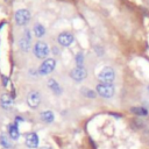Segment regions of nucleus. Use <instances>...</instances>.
Instances as JSON below:
<instances>
[{"mask_svg": "<svg viewBox=\"0 0 149 149\" xmlns=\"http://www.w3.org/2000/svg\"><path fill=\"white\" fill-rule=\"evenodd\" d=\"M97 92L102 98H111L114 94V86L108 83H100L97 85Z\"/></svg>", "mask_w": 149, "mask_h": 149, "instance_id": "nucleus-1", "label": "nucleus"}, {"mask_svg": "<svg viewBox=\"0 0 149 149\" xmlns=\"http://www.w3.org/2000/svg\"><path fill=\"white\" fill-rule=\"evenodd\" d=\"M34 54L37 58H44L48 56L49 54V45L43 42V41H38L36 42V44L34 45Z\"/></svg>", "mask_w": 149, "mask_h": 149, "instance_id": "nucleus-2", "label": "nucleus"}, {"mask_svg": "<svg viewBox=\"0 0 149 149\" xmlns=\"http://www.w3.org/2000/svg\"><path fill=\"white\" fill-rule=\"evenodd\" d=\"M98 78H99V80H100L101 83H108V84H112V81H113L114 78H115L114 70H113L112 68L106 66V68H104V69L100 71Z\"/></svg>", "mask_w": 149, "mask_h": 149, "instance_id": "nucleus-3", "label": "nucleus"}, {"mask_svg": "<svg viewBox=\"0 0 149 149\" xmlns=\"http://www.w3.org/2000/svg\"><path fill=\"white\" fill-rule=\"evenodd\" d=\"M14 17H15V22H16L19 26H24V24H27V23L29 22V20H30V13H29V10H27V9H17V10L15 12Z\"/></svg>", "mask_w": 149, "mask_h": 149, "instance_id": "nucleus-4", "label": "nucleus"}, {"mask_svg": "<svg viewBox=\"0 0 149 149\" xmlns=\"http://www.w3.org/2000/svg\"><path fill=\"white\" fill-rule=\"evenodd\" d=\"M55 66H56V61H55L54 58H48V59H45V61L40 65L38 72H40V74H42V76L49 74L51 71H54Z\"/></svg>", "mask_w": 149, "mask_h": 149, "instance_id": "nucleus-5", "label": "nucleus"}, {"mask_svg": "<svg viewBox=\"0 0 149 149\" xmlns=\"http://www.w3.org/2000/svg\"><path fill=\"white\" fill-rule=\"evenodd\" d=\"M27 102H28V105L31 108H36L40 105V102H41V95H40V93L37 91L29 92V94L27 97Z\"/></svg>", "mask_w": 149, "mask_h": 149, "instance_id": "nucleus-6", "label": "nucleus"}, {"mask_svg": "<svg viewBox=\"0 0 149 149\" xmlns=\"http://www.w3.org/2000/svg\"><path fill=\"white\" fill-rule=\"evenodd\" d=\"M73 40H74V38H73V35L70 34V33H68V31L61 33V34L57 36V41H58V43H59L61 45H63V47H68V45L72 44Z\"/></svg>", "mask_w": 149, "mask_h": 149, "instance_id": "nucleus-7", "label": "nucleus"}, {"mask_svg": "<svg viewBox=\"0 0 149 149\" xmlns=\"http://www.w3.org/2000/svg\"><path fill=\"white\" fill-rule=\"evenodd\" d=\"M86 70L83 68V66H77V68H74L72 71H71V73H70V76H71V78L73 79V80H76V81H80V80H83V79H85L86 78Z\"/></svg>", "mask_w": 149, "mask_h": 149, "instance_id": "nucleus-8", "label": "nucleus"}, {"mask_svg": "<svg viewBox=\"0 0 149 149\" xmlns=\"http://www.w3.org/2000/svg\"><path fill=\"white\" fill-rule=\"evenodd\" d=\"M20 48L23 50V51H28L29 48H30V33L29 30H26L24 31V35L23 37L20 40Z\"/></svg>", "mask_w": 149, "mask_h": 149, "instance_id": "nucleus-9", "label": "nucleus"}, {"mask_svg": "<svg viewBox=\"0 0 149 149\" xmlns=\"http://www.w3.org/2000/svg\"><path fill=\"white\" fill-rule=\"evenodd\" d=\"M0 105L2 108L5 109H9L13 105V97L9 95L8 93H3L1 97H0Z\"/></svg>", "mask_w": 149, "mask_h": 149, "instance_id": "nucleus-10", "label": "nucleus"}, {"mask_svg": "<svg viewBox=\"0 0 149 149\" xmlns=\"http://www.w3.org/2000/svg\"><path fill=\"white\" fill-rule=\"evenodd\" d=\"M26 144L28 148H36L38 146V137L35 133H29L26 135Z\"/></svg>", "mask_w": 149, "mask_h": 149, "instance_id": "nucleus-11", "label": "nucleus"}, {"mask_svg": "<svg viewBox=\"0 0 149 149\" xmlns=\"http://www.w3.org/2000/svg\"><path fill=\"white\" fill-rule=\"evenodd\" d=\"M48 87H49L56 95H59V94L62 93V87H61L59 84H58L55 79H52V78L48 80Z\"/></svg>", "mask_w": 149, "mask_h": 149, "instance_id": "nucleus-12", "label": "nucleus"}, {"mask_svg": "<svg viewBox=\"0 0 149 149\" xmlns=\"http://www.w3.org/2000/svg\"><path fill=\"white\" fill-rule=\"evenodd\" d=\"M8 132H9V136H10L13 140H17V139H19V136H20V133H19L17 123H12V125H9Z\"/></svg>", "mask_w": 149, "mask_h": 149, "instance_id": "nucleus-13", "label": "nucleus"}, {"mask_svg": "<svg viewBox=\"0 0 149 149\" xmlns=\"http://www.w3.org/2000/svg\"><path fill=\"white\" fill-rule=\"evenodd\" d=\"M41 119H42L44 122L50 123V122L54 121V113H52L51 111H44V112L41 113Z\"/></svg>", "mask_w": 149, "mask_h": 149, "instance_id": "nucleus-14", "label": "nucleus"}, {"mask_svg": "<svg viewBox=\"0 0 149 149\" xmlns=\"http://www.w3.org/2000/svg\"><path fill=\"white\" fill-rule=\"evenodd\" d=\"M34 34L37 36V37H42L44 34H45V28L43 24L41 23H36L34 26Z\"/></svg>", "mask_w": 149, "mask_h": 149, "instance_id": "nucleus-15", "label": "nucleus"}, {"mask_svg": "<svg viewBox=\"0 0 149 149\" xmlns=\"http://www.w3.org/2000/svg\"><path fill=\"white\" fill-rule=\"evenodd\" d=\"M130 112L134 113L135 115H141V116H144V115L148 114V111L144 107H132Z\"/></svg>", "mask_w": 149, "mask_h": 149, "instance_id": "nucleus-16", "label": "nucleus"}, {"mask_svg": "<svg viewBox=\"0 0 149 149\" xmlns=\"http://www.w3.org/2000/svg\"><path fill=\"white\" fill-rule=\"evenodd\" d=\"M81 93L85 95V97H88V98H94L95 97V92L90 90V88H83L81 90Z\"/></svg>", "mask_w": 149, "mask_h": 149, "instance_id": "nucleus-17", "label": "nucleus"}, {"mask_svg": "<svg viewBox=\"0 0 149 149\" xmlns=\"http://www.w3.org/2000/svg\"><path fill=\"white\" fill-rule=\"evenodd\" d=\"M0 143H1V146H2V147H6V148H8V147L10 146L8 137H7L6 135H3V134L0 136Z\"/></svg>", "mask_w": 149, "mask_h": 149, "instance_id": "nucleus-18", "label": "nucleus"}, {"mask_svg": "<svg viewBox=\"0 0 149 149\" xmlns=\"http://www.w3.org/2000/svg\"><path fill=\"white\" fill-rule=\"evenodd\" d=\"M83 54L81 52H79V54H77V56H76V63H77V66H83Z\"/></svg>", "mask_w": 149, "mask_h": 149, "instance_id": "nucleus-19", "label": "nucleus"}, {"mask_svg": "<svg viewBox=\"0 0 149 149\" xmlns=\"http://www.w3.org/2000/svg\"><path fill=\"white\" fill-rule=\"evenodd\" d=\"M42 149H51V148L48 147V146H44V147H42Z\"/></svg>", "mask_w": 149, "mask_h": 149, "instance_id": "nucleus-20", "label": "nucleus"}, {"mask_svg": "<svg viewBox=\"0 0 149 149\" xmlns=\"http://www.w3.org/2000/svg\"><path fill=\"white\" fill-rule=\"evenodd\" d=\"M148 91H149V86H148Z\"/></svg>", "mask_w": 149, "mask_h": 149, "instance_id": "nucleus-21", "label": "nucleus"}]
</instances>
